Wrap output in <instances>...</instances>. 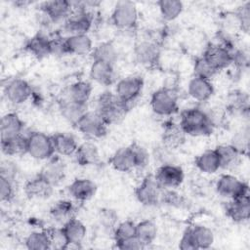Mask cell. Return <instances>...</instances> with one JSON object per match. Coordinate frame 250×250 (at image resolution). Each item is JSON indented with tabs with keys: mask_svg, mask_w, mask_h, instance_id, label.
I'll use <instances>...</instances> for the list:
<instances>
[{
	"mask_svg": "<svg viewBox=\"0 0 250 250\" xmlns=\"http://www.w3.org/2000/svg\"><path fill=\"white\" fill-rule=\"evenodd\" d=\"M179 125L186 135L207 136L213 131L214 125L206 110L199 107H192L181 113Z\"/></svg>",
	"mask_w": 250,
	"mask_h": 250,
	"instance_id": "1",
	"label": "cell"
},
{
	"mask_svg": "<svg viewBox=\"0 0 250 250\" xmlns=\"http://www.w3.org/2000/svg\"><path fill=\"white\" fill-rule=\"evenodd\" d=\"M129 107L112 92H104L97 99L96 111L107 126L122 121Z\"/></svg>",
	"mask_w": 250,
	"mask_h": 250,
	"instance_id": "2",
	"label": "cell"
},
{
	"mask_svg": "<svg viewBox=\"0 0 250 250\" xmlns=\"http://www.w3.org/2000/svg\"><path fill=\"white\" fill-rule=\"evenodd\" d=\"M71 2V14L63 22V30L69 35L87 34L93 24V16L87 9L85 2Z\"/></svg>",
	"mask_w": 250,
	"mask_h": 250,
	"instance_id": "3",
	"label": "cell"
},
{
	"mask_svg": "<svg viewBox=\"0 0 250 250\" xmlns=\"http://www.w3.org/2000/svg\"><path fill=\"white\" fill-rule=\"evenodd\" d=\"M26 153L36 160H49L55 153L52 136L31 132L26 136Z\"/></svg>",
	"mask_w": 250,
	"mask_h": 250,
	"instance_id": "4",
	"label": "cell"
},
{
	"mask_svg": "<svg viewBox=\"0 0 250 250\" xmlns=\"http://www.w3.org/2000/svg\"><path fill=\"white\" fill-rule=\"evenodd\" d=\"M152 111L159 116H171L178 110V94L171 88L156 90L150 99Z\"/></svg>",
	"mask_w": 250,
	"mask_h": 250,
	"instance_id": "5",
	"label": "cell"
},
{
	"mask_svg": "<svg viewBox=\"0 0 250 250\" xmlns=\"http://www.w3.org/2000/svg\"><path fill=\"white\" fill-rule=\"evenodd\" d=\"M111 22L119 29H131L138 22V9L132 1H118L111 13Z\"/></svg>",
	"mask_w": 250,
	"mask_h": 250,
	"instance_id": "6",
	"label": "cell"
},
{
	"mask_svg": "<svg viewBox=\"0 0 250 250\" xmlns=\"http://www.w3.org/2000/svg\"><path fill=\"white\" fill-rule=\"evenodd\" d=\"M144 88V80L141 76L131 75L117 81L114 94L128 107L142 94Z\"/></svg>",
	"mask_w": 250,
	"mask_h": 250,
	"instance_id": "7",
	"label": "cell"
},
{
	"mask_svg": "<svg viewBox=\"0 0 250 250\" xmlns=\"http://www.w3.org/2000/svg\"><path fill=\"white\" fill-rule=\"evenodd\" d=\"M162 189L154 175H147L136 188L135 194L141 204L148 207L155 206L160 203Z\"/></svg>",
	"mask_w": 250,
	"mask_h": 250,
	"instance_id": "8",
	"label": "cell"
},
{
	"mask_svg": "<svg viewBox=\"0 0 250 250\" xmlns=\"http://www.w3.org/2000/svg\"><path fill=\"white\" fill-rule=\"evenodd\" d=\"M216 190L220 195L229 199L249 195L248 185L231 174H223L219 177Z\"/></svg>",
	"mask_w": 250,
	"mask_h": 250,
	"instance_id": "9",
	"label": "cell"
},
{
	"mask_svg": "<svg viewBox=\"0 0 250 250\" xmlns=\"http://www.w3.org/2000/svg\"><path fill=\"white\" fill-rule=\"evenodd\" d=\"M75 126L79 132L90 139L102 138L107 131V125L96 110H88Z\"/></svg>",
	"mask_w": 250,
	"mask_h": 250,
	"instance_id": "10",
	"label": "cell"
},
{
	"mask_svg": "<svg viewBox=\"0 0 250 250\" xmlns=\"http://www.w3.org/2000/svg\"><path fill=\"white\" fill-rule=\"evenodd\" d=\"M134 56L138 63L146 67H151L158 62L160 50L155 41L143 39L136 43L134 47Z\"/></svg>",
	"mask_w": 250,
	"mask_h": 250,
	"instance_id": "11",
	"label": "cell"
},
{
	"mask_svg": "<svg viewBox=\"0 0 250 250\" xmlns=\"http://www.w3.org/2000/svg\"><path fill=\"white\" fill-rule=\"evenodd\" d=\"M154 177L161 188H176L184 182L185 174L181 166L172 163L160 165L156 170Z\"/></svg>",
	"mask_w": 250,
	"mask_h": 250,
	"instance_id": "12",
	"label": "cell"
},
{
	"mask_svg": "<svg viewBox=\"0 0 250 250\" xmlns=\"http://www.w3.org/2000/svg\"><path fill=\"white\" fill-rule=\"evenodd\" d=\"M4 95L11 104H21L30 99L32 89L30 84L21 78H15L8 82L4 89Z\"/></svg>",
	"mask_w": 250,
	"mask_h": 250,
	"instance_id": "13",
	"label": "cell"
},
{
	"mask_svg": "<svg viewBox=\"0 0 250 250\" xmlns=\"http://www.w3.org/2000/svg\"><path fill=\"white\" fill-rule=\"evenodd\" d=\"M62 230L67 242L65 249L79 248L87 235L85 225L75 217L62 226Z\"/></svg>",
	"mask_w": 250,
	"mask_h": 250,
	"instance_id": "14",
	"label": "cell"
},
{
	"mask_svg": "<svg viewBox=\"0 0 250 250\" xmlns=\"http://www.w3.org/2000/svg\"><path fill=\"white\" fill-rule=\"evenodd\" d=\"M202 56L217 71L223 70L231 64V51L219 43L209 45Z\"/></svg>",
	"mask_w": 250,
	"mask_h": 250,
	"instance_id": "15",
	"label": "cell"
},
{
	"mask_svg": "<svg viewBox=\"0 0 250 250\" xmlns=\"http://www.w3.org/2000/svg\"><path fill=\"white\" fill-rule=\"evenodd\" d=\"M40 10L44 12L53 23L65 21L71 14V2L66 0H53L42 3Z\"/></svg>",
	"mask_w": 250,
	"mask_h": 250,
	"instance_id": "16",
	"label": "cell"
},
{
	"mask_svg": "<svg viewBox=\"0 0 250 250\" xmlns=\"http://www.w3.org/2000/svg\"><path fill=\"white\" fill-rule=\"evenodd\" d=\"M90 77L96 83L103 86H109L116 80V73L114 70V64L93 61L90 66Z\"/></svg>",
	"mask_w": 250,
	"mask_h": 250,
	"instance_id": "17",
	"label": "cell"
},
{
	"mask_svg": "<svg viewBox=\"0 0 250 250\" xmlns=\"http://www.w3.org/2000/svg\"><path fill=\"white\" fill-rule=\"evenodd\" d=\"M39 175L55 188L65 178V165L60 158L52 157L43 166Z\"/></svg>",
	"mask_w": 250,
	"mask_h": 250,
	"instance_id": "18",
	"label": "cell"
},
{
	"mask_svg": "<svg viewBox=\"0 0 250 250\" xmlns=\"http://www.w3.org/2000/svg\"><path fill=\"white\" fill-rule=\"evenodd\" d=\"M188 93L192 100L203 103L212 97L214 93V87L211 83V80L193 76L188 82Z\"/></svg>",
	"mask_w": 250,
	"mask_h": 250,
	"instance_id": "19",
	"label": "cell"
},
{
	"mask_svg": "<svg viewBox=\"0 0 250 250\" xmlns=\"http://www.w3.org/2000/svg\"><path fill=\"white\" fill-rule=\"evenodd\" d=\"M227 215L235 223H244L250 217V199L249 195H243L230 199L227 205Z\"/></svg>",
	"mask_w": 250,
	"mask_h": 250,
	"instance_id": "20",
	"label": "cell"
},
{
	"mask_svg": "<svg viewBox=\"0 0 250 250\" xmlns=\"http://www.w3.org/2000/svg\"><path fill=\"white\" fill-rule=\"evenodd\" d=\"M68 192L77 201H87L96 194L97 185L90 179H75L68 186Z\"/></svg>",
	"mask_w": 250,
	"mask_h": 250,
	"instance_id": "21",
	"label": "cell"
},
{
	"mask_svg": "<svg viewBox=\"0 0 250 250\" xmlns=\"http://www.w3.org/2000/svg\"><path fill=\"white\" fill-rule=\"evenodd\" d=\"M59 110L64 120L75 126L80 118L88 111V105L63 98L60 102Z\"/></svg>",
	"mask_w": 250,
	"mask_h": 250,
	"instance_id": "22",
	"label": "cell"
},
{
	"mask_svg": "<svg viewBox=\"0 0 250 250\" xmlns=\"http://www.w3.org/2000/svg\"><path fill=\"white\" fill-rule=\"evenodd\" d=\"M54 187L40 175L28 180L24 185V191L30 198L46 199L53 193Z\"/></svg>",
	"mask_w": 250,
	"mask_h": 250,
	"instance_id": "23",
	"label": "cell"
},
{
	"mask_svg": "<svg viewBox=\"0 0 250 250\" xmlns=\"http://www.w3.org/2000/svg\"><path fill=\"white\" fill-rule=\"evenodd\" d=\"M23 121L16 112H8L4 114L0 121L1 140H6L22 134Z\"/></svg>",
	"mask_w": 250,
	"mask_h": 250,
	"instance_id": "24",
	"label": "cell"
},
{
	"mask_svg": "<svg viewBox=\"0 0 250 250\" xmlns=\"http://www.w3.org/2000/svg\"><path fill=\"white\" fill-rule=\"evenodd\" d=\"M110 164L116 171L130 172L136 169L134 154L131 146L120 147L110 158Z\"/></svg>",
	"mask_w": 250,
	"mask_h": 250,
	"instance_id": "25",
	"label": "cell"
},
{
	"mask_svg": "<svg viewBox=\"0 0 250 250\" xmlns=\"http://www.w3.org/2000/svg\"><path fill=\"white\" fill-rule=\"evenodd\" d=\"M65 44L68 54L82 56L91 54L93 43L88 34H75L65 36Z\"/></svg>",
	"mask_w": 250,
	"mask_h": 250,
	"instance_id": "26",
	"label": "cell"
},
{
	"mask_svg": "<svg viewBox=\"0 0 250 250\" xmlns=\"http://www.w3.org/2000/svg\"><path fill=\"white\" fill-rule=\"evenodd\" d=\"M52 139L55 153L62 156H70L75 154L78 148V144L72 135L66 133H57L52 136Z\"/></svg>",
	"mask_w": 250,
	"mask_h": 250,
	"instance_id": "27",
	"label": "cell"
},
{
	"mask_svg": "<svg viewBox=\"0 0 250 250\" xmlns=\"http://www.w3.org/2000/svg\"><path fill=\"white\" fill-rule=\"evenodd\" d=\"M74 155L77 163L81 166L95 165L100 161L99 148L92 142H85L79 145Z\"/></svg>",
	"mask_w": 250,
	"mask_h": 250,
	"instance_id": "28",
	"label": "cell"
},
{
	"mask_svg": "<svg viewBox=\"0 0 250 250\" xmlns=\"http://www.w3.org/2000/svg\"><path fill=\"white\" fill-rule=\"evenodd\" d=\"M223 169H233L239 165L242 154L230 144L220 145L215 148Z\"/></svg>",
	"mask_w": 250,
	"mask_h": 250,
	"instance_id": "29",
	"label": "cell"
},
{
	"mask_svg": "<svg viewBox=\"0 0 250 250\" xmlns=\"http://www.w3.org/2000/svg\"><path fill=\"white\" fill-rule=\"evenodd\" d=\"M93 87L92 84L85 80H80L72 83L66 90V94L64 98L72 100L74 102L87 104L91 95H92Z\"/></svg>",
	"mask_w": 250,
	"mask_h": 250,
	"instance_id": "30",
	"label": "cell"
},
{
	"mask_svg": "<svg viewBox=\"0 0 250 250\" xmlns=\"http://www.w3.org/2000/svg\"><path fill=\"white\" fill-rule=\"evenodd\" d=\"M195 166L204 174H214L221 169L219 156L215 149H208L200 153L195 159Z\"/></svg>",
	"mask_w": 250,
	"mask_h": 250,
	"instance_id": "31",
	"label": "cell"
},
{
	"mask_svg": "<svg viewBox=\"0 0 250 250\" xmlns=\"http://www.w3.org/2000/svg\"><path fill=\"white\" fill-rule=\"evenodd\" d=\"M186 139V134L179 124L170 123L164 127L162 133V145L175 149L181 146Z\"/></svg>",
	"mask_w": 250,
	"mask_h": 250,
	"instance_id": "32",
	"label": "cell"
},
{
	"mask_svg": "<svg viewBox=\"0 0 250 250\" xmlns=\"http://www.w3.org/2000/svg\"><path fill=\"white\" fill-rule=\"evenodd\" d=\"M26 49L35 58L41 60L50 54V38L44 33H38L32 36L26 44Z\"/></svg>",
	"mask_w": 250,
	"mask_h": 250,
	"instance_id": "33",
	"label": "cell"
},
{
	"mask_svg": "<svg viewBox=\"0 0 250 250\" xmlns=\"http://www.w3.org/2000/svg\"><path fill=\"white\" fill-rule=\"evenodd\" d=\"M196 249H207L214 243L215 237L211 229L197 225L188 229Z\"/></svg>",
	"mask_w": 250,
	"mask_h": 250,
	"instance_id": "34",
	"label": "cell"
},
{
	"mask_svg": "<svg viewBox=\"0 0 250 250\" xmlns=\"http://www.w3.org/2000/svg\"><path fill=\"white\" fill-rule=\"evenodd\" d=\"M91 57L93 61H100L114 64L118 59V51L111 42L105 41L93 48Z\"/></svg>",
	"mask_w": 250,
	"mask_h": 250,
	"instance_id": "35",
	"label": "cell"
},
{
	"mask_svg": "<svg viewBox=\"0 0 250 250\" xmlns=\"http://www.w3.org/2000/svg\"><path fill=\"white\" fill-rule=\"evenodd\" d=\"M1 150L6 156H17L26 153V136L21 134L1 140Z\"/></svg>",
	"mask_w": 250,
	"mask_h": 250,
	"instance_id": "36",
	"label": "cell"
},
{
	"mask_svg": "<svg viewBox=\"0 0 250 250\" xmlns=\"http://www.w3.org/2000/svg\"><path fill=\"white\" fill-rule=\"evenodd\" d=\"M75 208L70 201L67 200H61L57 202L50 211V215L52 219L61 224L62 226L65 224L70 219L74 218Z\"/></svg>",
	"mask_w": 250,
	"mask_h": 250,
	"instance_id": "37",
	"label": "cell"
},
{
	"mask_svg": "<svg viewBox=\"0 0 250 250\" xmlns=\"http://www.w3.org/2000/svg\"><path fill=\"white\" fill-rule=\"evenodd\" d=\"M157 235V227L150 220H145L136 224V236L146 246L154 241Z\"/></svg>",
	"mask_w": 250,
	"mask_h": 250,
	"instance_id": "38",
	"label": "cell"
},
{
	"mask_svg": "<svg viewBox=\"0 0 250 250\" xmlns=\"http://www.w3.org/2000/svg\"><path fill=\"white\" fill-rule=\"evenodd\" d=\"M159 12L163 20L172 21L176 20L183 12L184 4L178 0H161L157 2Z\"/></svg>",
	"mask_w": 250,
	"mask_h": 250,
	"instance_id": "39",
	"label": "cell"
},
{
	"mask_svg": "<svg viewBox=\"0 0 250 250\" xmlns=\"http://www.w3.org/2000/svg\"><path fill=\"white\" fill-rule=\"evenodd\" d=\"M25 247L29 250L51 249V240L48 231L36 230L30 232L25 238Z\"/></svg>",
	"mask_w": 250,
	"mask_h": 250,
	"instance_id": "40",
	"label": "cell"
},
{
	"mask_svg": "<svg viewBox=\"0 0 250 250\" xmlns=\"http://www.w3.org/2000/svg\"><path fill=\"white\" fill-rule=\"evenodd\" d=\"M136 236V224L132 221H124L114 228L113 237L115 243Z\"/></svg>",
	"mask_w": 250,
	"mask_h": 250,
	"instance_id": "41",
	"label": "cell"
},
{
	"mask_svg": "<svg viewBox=\"0 0 250 250\" xmlns=\"http://www.w3.org/2000/svg\"><path fill=\"white\" fill-rule=\"evenodd\" d=\"M218 71L210 64V62L203 57H199L195 60L193 64L194 76L211 80Z\"/></svg>",
	"mask_w": 250,
	"mask_h": 250,
	"instance_id": "42",
	"label": "cell"
},
{
	"mask_svg": "<svg viewBox=\"0 0 250 250\" xmlns=\"http://www.w3.org/2000/svg\"><path fill=\"white\" fill-rule=\"evenodd\" d=\"M229 104L231 109L236 112L243 114H248L249 104H248V95L244 92H233L229 97Z\"/></svg>",
	"mask_w": 250,
	"mask_h": 250,
	"instance_id": "43",
	"label": "cell"
},
{
	"mask_svg": "<svg viewBox=\"0 0 250 250\" xmlns=\"http://www.w3.org/2000/svg\"><path fill=\"white\" fill-rule=\"evenodd\" d=\"M230 145L242 155L247 153L249 147V128L245 127L237 131L231 138Z\"/></svg>",
	"mask_w": 250,
	"mask_h": 250,
	"instance_id": "44",
	"label": "cell"
},
{
	"mask_svg": "<svg viewBox=\"0 0 250 250\" xmlns=\"http://www.w3.org/2000/svg\"><path fill=\"white\" fill-rule=\"evenodd\" d=\"M50 38V54L56 57H62L68 54L65 44V36L56 34L49 36Z\"/></svg>",
	"mask_w": 250,
	"mask_h": 250,
	"instance_id": "45",
	"label": "cell"
},
{
	"mask_svg": "<svg viewBox=\"0 0 250 250\" xmlns=\"http://www.w3.org/2000/svg\"><path fill=\"white\" fill-rule=\"evenodd\" d=\"M131 147L134 154L136 169L146 168L149 162V153L146 148L139 144H132Z\"/></svg>",
	"mask_w": 250,
	"mask_h": 250,
	"instance_id": "46",
	"label": "cell"
},
{
	"mask_svg": "<svg viewBox=\"0 0 250 250\" xmlns=\"http://www.w3.org/2000/svg\"><path fill=\"white\" fill-rule=\"evenodd\" d=\"M235 19L238 26L244 32H248L250 26V4L249 2L243 4L239 7L238 11L235 13Z\"/></svg>",
	"mask_w": 250,
	"mask_h": 250,
	"instance_id": "47",
	"label": "cell"
},
{
	"mask_svg": "<svg viewBox=\"0 0 250 250\" xmlns=\"http://www.w3.org/2000/svg\"><path fill=\"white\" fill-rule=\"evenodd\" d=\"M18 175V167L15 162L10 159L2 160L0 165V177L5 178L11 182H15Z\"/></svg>",
	"mask_w": 250,
	"mask_h": 250,
	"instance_id": "48",
	"label": "cell"
},
{
	"mask_svg": "<svg viewBox=\"0 0 250 250\" xmlns=\"http://www.w3.org/2000/svg\"><path fill=\"white\" fill-rule=\"evenodd\" d=\"M173 149L165 146L164 145H161L160 146H157V148L154 149V157L160 162V165L163 164H172L175 163V157L172 152Z\"/></svg>",
	"mask_w": 250,
	"mask_h": 250,
	"instance_id": "49",
	"label": "cell"
},
{
	"mask_svg": "<svg viewBox=\"0 0 250 250\" xmlns=\"http://www.w3.org/2000/svg\"><path fill=\"white\" fill-rule=\"evenodd\" d=\"M50 236L51 240V248L56 249H65V246L67 244L65 237L63 235V232L61 229H54L51 230H47Z\"/></svg>",
	"mask_w": 250,
	"mask_h": 250,
	"instance_id": "50",
	"label": "cell"
},
{
	"mask_svg": "<svg viewBox=\"0 0 250 250\" xmlns=\"http://www.w3.org/2000/svg\"><path fill=\"white\" fill-rule=\"evenodd\" d=\"M14 197V183L0 177V199L2 202H9Z\"/></svg>",
	"mask_w": 250,
	"mask_h": 250,
	"instance_id": "51",
	"label": "cell"
},
{
	"mask_svg": "<svg viewBox=\"0 0 250 250\" xmlns=\"http://www.w3.org/2000/svg\"><path fill=\"white\" fill-rule=\"evenodd\" d=\"M101 224L104 228H111L114 229L116 227V222H117V215L113 210H103L101 212V217H100Z\"/></svg>",
	"mask_w": 250,
	"mask_h": 250,
	"instance_id": "52",
	"label": "cell"
},
{
	"mask_svg": "<svg viewBox=\"0 0 250 250\" xmlns=\"http://www.w3.org/2000/svg\"><path fill=\"white\" fill-rule=\"evenodd\" d=\"M116 247L121 250H139L145 248V245L139 240L137 236H133L126 240L115 243Z\"/></svg>",
	"mask_w": 250,
	"mask_h": 250,
	"instance_id": "53",
	"label": "cell"
},
{
	"mask_svg": "<svg viewBox=\"0 0 250 250\" xmlns=\"http://www.w3.org/2000/svg\"><path fill=\"white\" fill-rule=\"evenodd\" d=\"M179 248L182 250H196L188 229L184 232L183 236L181 237V240L179 242Z\"/></svg>",
	"mask_w": 250,
	"mask_h": 250,
	"instance_id": "54",
	"label": "cell"
}]
</instances>
